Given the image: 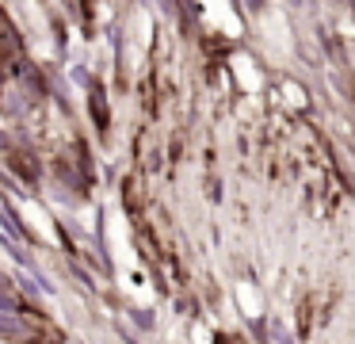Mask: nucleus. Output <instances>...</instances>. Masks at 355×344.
<instances>
[{"label":"nucleus","mask_w":355,"mask_h":344,"mask_svg":"<svg viewBox=\"0 0 355 344\" xmlns=\"http://www.w3.org/2000/svg\"><path fill=\"white\" fill-rule=\"evenodd\" d=\"M92 115L100 126H107V111H103V92H92Z\"/></svg>","instance_id":"nucleus-1"}]
</instances>
